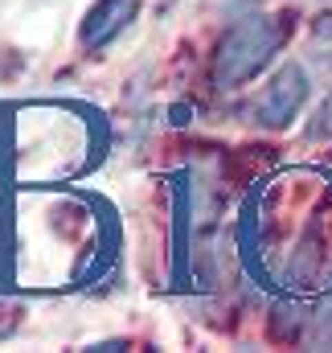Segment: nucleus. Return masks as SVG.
Returning <instances> with one entry per match:
<instances>
[{
	"instance_id": "f257e3e1",
	"label": "nucleus",
	"mask_w": 332,
	"mask_h": 353,
	"mask_svg": "<svg viewBox=\"0 0 332 353\" xmlns=\"http://www.w3.org/2000/svg\"><path fill=\"white\" fill-rule=\"evenodd\" d=\"M291 37V17H271V12H242L234 17L218 46H214V87L218 90H238L250 79H258L275 54Z\"/></svg>"
},
{
	"instance_id": "f03ea898",
	"label": "nucleus",
	"mask_w": 332,
	"mask_h": 353,
	"mask_svg": "<svg viewBox=\"0 0 332 353\" xmlns=\"http://www.w3.org/2000/svg\"><path fill=\"white\" fill-rule=\"evenodd\" d=\"M308 94H312V79H308V70H304L300 62H283V66L271 74V83L262 87L258 103H254V119H258V128H271V132L291 128V119L304 111Z\"/></svg>"
},
{
	"instance_id": "7ed1b4c3",
	"label": "nucleus",
	"mask_w": 332,
	"mask_h": 353,
	"mask_svg": "<svg viewBox=\"0 0 332 353\" xmlns=\"http://www.w3.org/2000/svg\"><path fill=\"white\" fill-rule=\"evenodd\" d=\"M140 8H144V0H94V4L86 8L83 25H79L83 50L86 54H98V50H107L111 41H119V37L132 29V21L140 17Z\"/></svg>"
},
{
	"instance_id": "20e7f679",
	"label": "nucleus",
	"mask_w": 332,
	"mask_h": 353,
	"mask_svg": "<svg viewBox=\"0 0 332 353\" xmlns=\"http://www.w3.org/2000/svg\"><path fill=\"white\" fill-rule=\"evenodd\" d=\"M312 144H324L332 140V90L316 103V111H312V119H308V132H304Z\"/></svg>"
}]
</instances>
